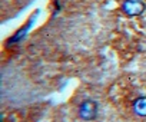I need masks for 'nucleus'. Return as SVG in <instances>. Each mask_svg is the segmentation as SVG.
Returning a JSON list of instances; mask_svg holds the SVG:
<instances>
[{
  "label": "nucleus",
  "mask_w": 146,
  "mask_h": 122,
  "mask_svg": "<svg viewBox=\"0 0 146 122\" xmlns=\"http://www.w3.org/2000/svg\"><path fill=\"white\" fill-rule=\"evenodd\" d=\"M122 10L126 16H139L145 10V5L142 0H125L122 5Z\"/></svg>",
  "instance_id": "1"
},
{
  "label": "nucleus",
  "mask_w": 146,
  "mask_h": 122,
  "mask_svg": "<svg viewBox=\"0 0 146 122\" xmlns=\"http://www.w3.org/2000/svg\"><path fill=\"white\" fill-rule=\"evenodd\" d=\"M96 113H98V105H96V102H93V101H85V102H82V105L79 108V115H80L82 119L90 121V119H93L96 116Z\"/></svg>",
  "instance_id": "2"
},
{
  "label": "nucleus",
  "mask_w": 146,
  "mask_h": 122,
  "mask_svg": "<svg viewBox=\"0 0 146 122\" xmlns=\"http://www.w3.org/2000/svg\"><path fill=\"white\" fill-rule=\"evenodd\" d=\"M133 111L139 116H146V98H139L133 103Z\"/></svg>",
  "instance_id": "3"
}]
</instances>
